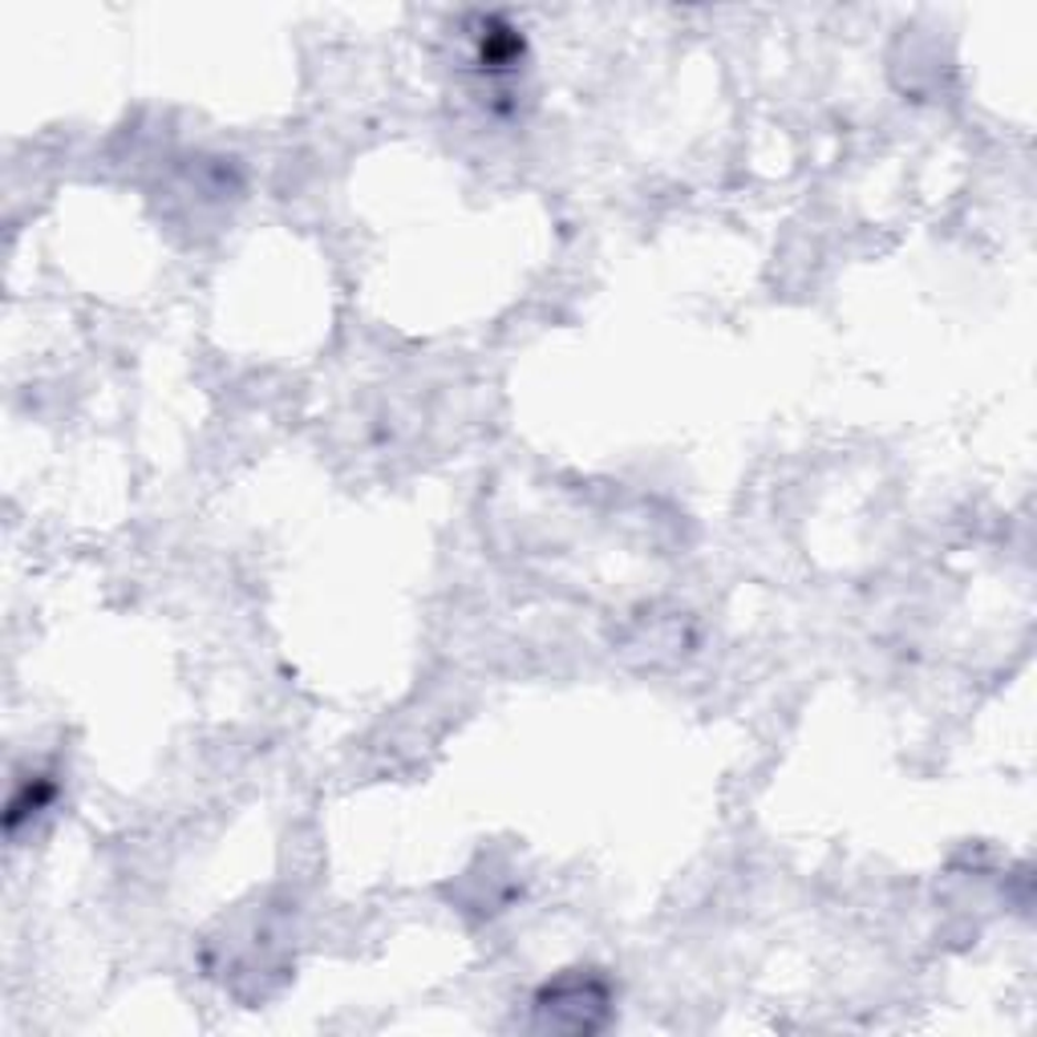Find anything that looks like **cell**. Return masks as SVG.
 I'll return each mask as SVG.
<instances>
[{"instance_id":"6da1fadb","label":"cell","mask_w":1037,"mask_h":1037,"mask_svg":"<svg viewBox=\"0 0 1037 1037\" xmlns=\"http://www.w3.org/2000/svg\"><path fill=\"white\" fill-rule=\"evenodd\" d=\"M50 799H53V782H50V778H45V775H37V778L29 775L25 787H21V790L13 795V799H9V814H4V827H9V831H17V827H21V823L29 819V814H37Z\"/></svg>"}]
</instances>
